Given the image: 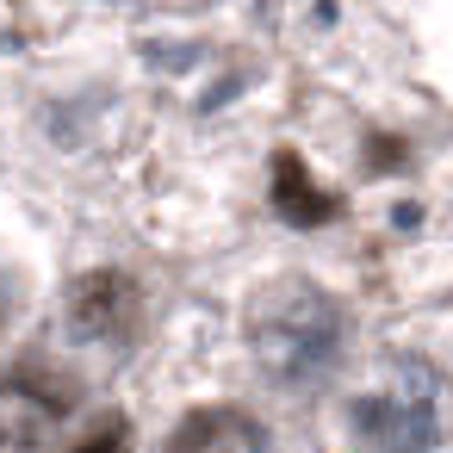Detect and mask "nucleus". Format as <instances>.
Masks as SVG:
<instances>
[{"mask_svg":"<svg viewBox=\"0 0 453 453\" xmlns=\"http://www.w3.org/2000/svg\"><path fill=\"white\" fill-rule=\"evenodd\" d=\"M342 342H348L342 304L311 280H280L249 311V348H255L261 372L292 385V391L329 379L342 360Z\"/></svg>","mask_w":453,"mask_h":453,"instance_id":"obj_1","label":"nucleus"},{"mask_svg":"<svg viewBox=\"0 0 453 453\" xmlns=\"http://www.w3.org/2000/svg\"><path fill=\"white\" fill-rule=\"evenodd\" d=\"M354 428L379 453H428L441 441V391L428 366H403L397 385L354 403Z\"/></svg>","mask_w":453,"mask_h":453,"instance_id":"obj_2","label":"nucleus"},{"mask_svg":"<svg viewBox=\"0 0 453 453\" xmlns=\"http://www.w3.org/2000/svg\"><path fill=\"white\" fill-rule=\"evenodd\" d=\"M75 391L50 372H13L0 385V453H50Z\"/></svg>","mask_w":453,"mask_h":453,"instance_id":"obj_3","label":"nucleus"},{"mask_svg":"<svg viewBox=\"0 0 453 453\" xmlns=\"http://www.w3.org/2000/svg\"><path fill=\"white\" fill-rule=\"evenodd\" d=\"M137 311H143V292L131 273L119 267H100V273H81L69 286V329L88 335V342H119L137 329Z\"/></svg>","mask_w":453,"mask_h":453,"instance_id":"obj_4","label":"nucleus"},{"mask_svg":"<svg viewBox=\"0 0 453 453\" xmlns=\"http://www.w3.org/2000/svg\"><path fill=\"white\" fill-rule=\"evenodd\" d=\"M261 447L267 434L242 410H193L168 441V453H261Z\"/></svg>","mask_w":453,"mask_h":453,"instance_id":"obj_5","label":"nucleus"},{"mask_svg":"<svg viewBox=\"0 0 453 453\" xmlns=\"http://www.w3.org/2000/svg\"><path fill=\"white\" fill-rule=\"evenodd\" d=\"M273 211H280L286 224H298V230H317V224H329L342 205H335L317 180H304V162H298L292 150H280V156H273Z\"/></svg>","mask_w":453,"mask_h":453,"instance_id":"obj_6","label":"nucleus"},{"mask_svg":"<svg viewBox=\"0 0 453 453\" xmlns=\"http://www.w3.org/2000/svg\"><path fill=\"white\" fill-rule=\"evenodd\" d=\"M69 453H131V422H125V416H106V422H94Z\"/></svg>","mask_w":453,"mask_h":453,"instance_id":"obj_7","label":"nucleus"},{"mask_svg":"<svg viewBox=\"0 0 453 453\" xmlns=\"http://www.w3.org/2000/svg\"><path fill=\"white\" fill-rule=\"evenodd\" d=\"M397 162H403L397 137H379V150H372V168H397Z\"/></svg>","mask_w":453,"mask_h":453,"instance_id":"obj_8","label":"nucleus"}]
</instances>
